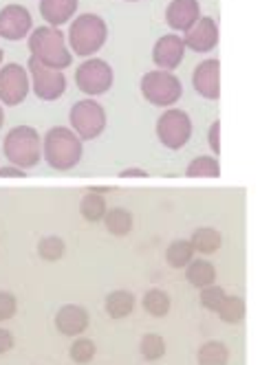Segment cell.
Wrapping results in <instances>:
<instances>
[{
    "label": "cell",
    "instance_id": "18",
    "mask_svg": "<svg viewBox=\"0 0 260 365\" xmlns=\"http://www.w3.org/2000/svg\"><path fill=\"white\" fill-rule=\"evenodd\" d=\"M186 277L192 286L196 289H205V286H212L214 279H216V269L212 262H207V259H194L190 262L188 271H186Z\"/></svg>",
    "mask_w": 260,
    "mask_h": 365
},
{
    "label": "cell",
    "instance_id": "33",
    "mask_svg": "<svg viewBox=\"0 0 260 365\" xmlns=\"http://www.w3.org/2000/svg\"><path fill=\"white\" fill-rule=\"evenodd\" d=\"M14 348V334L5 328H0V354H5Z\"/></svg>",
    "mask_w": 260,
    "mask_h": 365
},
{
    "label": "cell",
    "instance_id": "7",
    "mask_svg": "<svg viewBox=\"0 0 260 365\" xmlns=\"http://www.w3.org/2000/svg\"><path fill=\"white\" fill-rule=\"evenodd\" d=\"M157 135L170 150L184 148L192 137V121L184 110H168L157 121Z\"/></svg>",
    "mask_w": 260,
    "mask_h": 365
},
{
    "label": "cell",
    "instance_id": "37",
    "mask_svg": "<svg viewBox=\"0 0 260 365\" xmlns=\"http://www.w3.org/2000/svg\"><path fill=\"white\" fill-rule=\"evenodd\" d=\"M3 121H5V115H3V108H0V125H3Z\"/></svg>",
    "mask_w": 260,
    "mask_h": 365
},
{
    "label": "cell",
    "instance_id": "32",
    "mask_svg": "<svg viewBox=\"0 0 260 365\" xmlns=\"http://www.w3.org/2000/svg\"><path fill=\"white\" fill-rule=\"evenodd\" d=\"M18 310V302L11 293L0 291V322H7L16 315Z\"/></svg>",
    "mask_w": 260,
    "mask_h": 365
},
{
    "label": "cell",
    "instance_id": "38",
    "mask_svg": "<svg viewBox=\"0 0 260 365\" xmlns=\"http://www.w3.org/2000/svg\"><path fill=\"white\" fill-rule=\"evenodd\" d=\"M0 62H3V48H0Z\"/></svg>",
    "mask_w": 260,
    "mask_h": 365
},
{
    "label": "cell",
    "instance_id": "13",
    "mask_svg": "<svg viewBox=\"0 0 260 365\" xmlns=\"http://www.w3.org/2000/svg\"><path fill=\"white\" fill-rule=\"evenodd\" d=\"M201 18L199 0H172L166 9V20L176 31H190Z\"/></svg>",
    "mask_w": 260,
    "mask_h": 365
},
{
    "label": "cell",
    "instance_id": "9",
    "mask_svg": "<svg viewBox=\"0 0 260 365\" xmlns=\"http://www.w3.org/2000/svg\"><path fill=\"white\" fill-rule=\"evenodd\" d=\"M29 73H31V82H34V93L44 99V101H56L58 97L64 95L66 91V77L62 71L49 68L40 64L36 58L29 60Z\"/></svg>",
    "mask_w": 260,
    "mask_h": 365
},
{
    "label": "cell",
    "instance_id": "24",
    "mask_svg": "<svg viewBox=\"0 0 260 365\" xmlns=\"http://www.w3.org/2000/svg\"><path fill=\"white\" fill-rule=\"evenodd\" d=\"M192 257H194V249L188 240H176L168 247V264L174 267V269H184L192 262Z\"/></svg>",
    "mask_w": 260,
    "mask_h": 365
},
{
    "label": "cell",
    "instance_id": "21",
    "mask_svg": "<svg viewBox=\"0 0 260 365\" xmlns=\"http://www.w3.org/2000/svg\"><path fill=\"white\" fill-rule=\"evenodd\" d=\"M104 222H106V229L113 233V236H128L130 229H133V214L124 207H115V210H109L106 216H104Z\"/></svg>",
    "mask_w": 260,
    "mask_h": 365
},
{
    "label": "cell",
    "instance_id": "2",
    "mask_svg": "<svg viewBox=\"0 0 260 365\" xmlns=\"http://www.w3.org/2000/svg\"><path fill=\"white\" fill-rule=\"evenodd\" d=\"M109 36L106 22L95 14H82L75 18L69 31V44L77 56L89 58L104 46Z\"/></svg>",
    "mask_w": 260,
    "mask_h": 365
},
{
    "label": "cell",
    "instance_id": "3",
    "mask_svg": "<svg viewBox=\"0 0 260 365\" xmlns=\"http://www.w3.org/2000/svg\"><path fill=\"white\" fill-rule=\"evenodd\" d=\"M44 156L51 168L71 170L82 159V141L66 128H54L44 139Z\"/></svg>",
    "mask_w": 260,
    "mask_h": 365
},
{
    "label": "cell",
    "instance_id": "15",
    "mask_svg": "<svg viewBox=\"0 0 260 365\" xmlns=\"http://www.w3.org/2000/svg\"><path fill=\"white\" fill-rule=\"evenodd\" d=\"M184 53H186L184 38L164 36V38H159L157 44H154L152 60H154V64L161 66L164 71H174L181 64V60H184Z\"/></svg>",
    "mask_w": 260,
    "mask_h": 365
},
{
    "label": "cell",
    "instance_id": "10",
    "mask_svg": "<svg viewBox=\"0 0 260 365\" xmlns=\"http://www.w3.org/2000/svg\"><path fill=\"white\" fill-rule=\"evenodd\" d=\"M29 95V75L20 64H7L0 71V101L18 106Z\"/></svg>",
    "mask_w": 260,
    "mask_h": 365
},
{
    "label": "cell",
    "instance_id": "11",
    "mask_svg": "<svg viewBox=\"0 0 260 365\" xmlns=\"http://www.w3.org/2000/svg\"><path fill=\"white\" fill-rule=\"evenodd\" d=\"M34 27L31 14L22 5H9L0 11V36L5 40H22L27 38Z\"/></svg>",
    "mask_w": 260,
    "mask_h": 365
},
{
    "label": "cell",
    "instance_id": "27",
    "mask_svg": "<svg viewBox=\"0 0 260 365\" xmlns=\"http://www.w3.org/2000/svg\"><path fill=\"white\" fill-rule=\"evenodd\" d=\"M141 356L146 359V361H159V359H164V354H166V341H164V336L161 334H144V339H141Z\"/></svg>",
    "mask_w": 260,
    "mask_h": 365
},
{
    "label": "cell",
    "instance_id": "19",
    "mask_svg": "<svg viewBox=\"0 0 260 365\" xmlns=\"http://www.w3.org/2000/svg\"><path fill=\"white\" fill-rule=\"evenodd\" d=\"M106 312L113 319H124L135 310V295L128 291H115L106 297Z\"/></svg>",
    "mask_w": 260,
    "mask_h": 365
},
{
    "label": "cell",
    "instance_id": "6",
    "mask_svg": "<svg viewBox=\"0 0 260 365\" xmlns=\"http://www.w3.org/2000/svg\"><path fill=\"white\" fill-rule=\"evenodd\" d=\"M71 125L82 141L95 139L106 128V113L95 99H82L71 108Z\"/></svg>",
    "mask_w": 260,
    "mask_h": 365
},
{
    "label": "cell",
    "instance_id": "35",
    "mask_svg": "<svg viewBox=\"0 0 260 365\" xmlns=\"http://www.w3.org/2000/svg\"><path fill=\"white\" fill-rule=\"evenodd\" d=\"M7 176H11V178H24V176H27V172L20 170V168H16V165L0 168V178H7Z\"/></svg>",
    "mask_w": 260,
    "mask_h": 365
},
{
    "label": "cell",
    "instance_id": "14",
    "mask_svg": "<svg viewBox=\"0 0 260 365\" xmlns=\"http://www.w3.org/2000/svg\"><path fill=\"white\" fill-rule=\"evenodd\" d=\"M219 71L221 64L219 60H205L194 68L192 75V84L196 93L205 99H219L221 95V80H219Z\"/></svg>",
    "mask_w": 260,
    "mask_h": 365
},
{
    "label": "cell",
    "instance_id": "1",
    "mask_svg": "<svg viewBox=\"0 0 260 365\" xmlns=\"http://www.w3.org/2000/svg\"><path fill=\"white\" fill-rule=\"evenodd\" d=\"M29 48H31V58H36L40 64L62 71L71 66L73 58L66 48L64 34L58 27H40L31 34L29 38Z\"/></svg>",
    "mask_w": 260,
    "mask_h": 365
},
{
    "label": "cell",
    "instance_id": "23",
    "mask_svg": "<svg viewBox=\"0 0 260 365\" xmlns=\"http://www.w3.org/2000/svg\"><path fill=\"white\" fill-rule=\"evenodd\" d=\"M229 350L223 341H207L199 350V365H227Z\"/></svg>",
    "mask_w": 260,
    "mask_h": 365
},
{
    "label": "cell",
    "instance_id": "17",
    "mask_svg": "<svg viewBox=\"0 0 260 365\" xmlns=\"http://www.w3.org/2000/svg\"><path fill=\"white\" fill-rule=\"evenodd\" d=\"M77 9V0H40V14L49 27L64 24Z\"/></svg>",
    "mask_w": 260,
    "mask_h": 365
},
{
    "label": "cell",
    "instance_id": "12",
    "mask_svg": "<svg viewBox=\"0 0 260 365\" xmlns=\"http://www.w3.org/2000/svg\"><path fill=\"white\" fill-rule=\"evenodd\" d=\"M219 42V27H216V20L205 16L199 18V22L190 31H186L184 44L186 48H192L196 53H205V51H212Z\"/></svg>",
    "mask_w": 260,
    "mask_h": 365
},
{
    "label": "cell",
    "instance_id": "5",
    "mask_svg": "<svg viewBox=\"0 0 260 365\" xmlns=\"http://www.w3.org/2000/svg\"><path fill=\"white\" fill-rule=\"evenodd\" d=\"M141 93L152 106H172L181 99V82L170 71H152L146 73L141 80Z\"/></svg>",
    "mask_w": 260,
    "mask_h": 365
},
{
    "label": "cell",
    "instance_id": "25",
    "mask_svg": "<svg viewBox=\"0 0 260 365\" xmlns=\"http://www.w3.org/2000/svg\"><path fill=\"white\" fill-rule=\"evenodd\" d=\"M144 308L148 315L152 317H166L170 312V297L168 293L159 291V289H152L144 295Z\"/></svg>",
    "mask_w": 260,
    "mask_h": 365
},
{
    "label": "cell",
    "instance_id": "20",
    "mask_svg": "<svg viewBox=\"0 0 260 365\" xmlns=\"http://www.w3.org/2000/svg\"><path fill=\"white\" fill-rule=\"evenodd\" d=\"M190 245H192L194 251L210 255V253H216L221 249L223 238H221V233L216 229H212V227H201V229L194 231Z\"/></svg>",
    "mask_w": 260,
    "mask_h": 365
},
{
    "label": "cell",
    "instance_id": "8",
    "mask_svg": "<svg viewBox=\"0 0 260 365\" xmlns=\"http://www.w3.org/2000/svg\"><path fill=\"white\" fill-rule=\"evenodd\" d=\"M75 82L84 95H101L113 86V68L104 60H86L75 71Z\"/></svg>",
    "mask_w": 260,
    "mask_h": 365
},
{
    "label": "cell",
    "instance_id": "31",
    "mask_svg": "<svg viewBox=\"0 0 260 365\" xmlns=\"http://www.w3.org/2000/svg\"><path fill=\"white\" fill-rule=\"evenodd\" d=\"M223 299H225V291L221 289V286L212 284V286H205V289H201V306L207 308V310L216 312L221 308Z\"/></svg>",
    "mask_w": 260,
    "mask_h": 365
},
{
    "label": "cell",
    "instance_id": "36",
    "mask_svg": "<svg viewBox=\"0 0 260 365\" xmlns=\"http://www.w3.org/2000/svg\"><path fill=\"white\" fill-rule=\"evenodd\" d=\"M119 176H121V178H128V176H139V178H146V176H148V172H146V170H139V168H130V170H124Z\"/></svg>",
    "mask_w": 260,
    "mask_h": 365
},
{
    "label": "cell",
    "instance_id": "28",
    "mask_svg": "<svg viewBox=\"0 0 260 365\" xmlns=\"http://www.w3.org/2000/svg\"><path fill=\"white\" fill-rule=\"evenodd\" d=\"M64 251H66V247L60 236H46L38 245V253L42 259H46V262H56V259H60L64 255Z\"/></svg>",
    "mask_w": 260,
    "mask_h": 365
},
{
    "label": "cell",
    "instance_id": "29",
    "mask_svg": "<svg viewBox=\"0 0 260 365\" xmlns=\"http://www.w3.org/2000/svg\"><path fill=\"white\" fill-rule=\"evenodd\" d=\"M221 168L214 156H196L188 168V176H219Z\"/></svg>",
    "mask_w": 260,
    "mask_h": 365
},
{
    "label": "cell",
    "instance_id": "30",
    "mask_svg": "<svg viewBox=\"0 0 260 365\" xmlns=\"http://www.w3.org/2000/svg\"><path fill=\"white\" fill-rule=\"evenodd\" d=\"M95 356V344L91 341V339H77V341H73L71 346V359L75 363H80V365H86L91 363Z\"/></svg>",
    "mask_w": 260,
    "mask_h": 365
},
{
    "label": "cell",
    "instance_id": "22",
    "mask_svg": "<svg viewBox=\"0 0 260 365\" xmlns=\"http://www.w3.org/2000/svg\"><path fill=\"white\" fill-rule=\"evenodd\" d=\"M80 212L82 216L89 220V222H97V220H104V216H106V200L101 198V194L89 190V194L82 198L80 202Z\"/></svg>",
    "mask_w": 260,
    "mask_h": 365
},
{
    "label": "cell",
    "instance_id": "4",
    "mask_svg": "<svg viewBox=\"0 0 260 365\" xmlns=\"http://www.w3.org/2000/svg\"><path fill=\"white\" fill-rule=\"evenodd\" d=\"M5 154L11 165L24 170L40 161V137L34 128L18 125L5 137Z\"/></svg>",
    "mask_w": 260,
    "mask_h": 365
},
{
    "label": "cell",
    "instance_id": "26",
    "mask_svg": "<svg viewBox=\"0 0 260 365\" xmlns=\"http://www.w3.org/2000/svg\"><path fill=\"white\" fill-rule=\"evenodd\" d=\"M216 312L225 324H239L245 317V302L236 295H225V299Z\"/></svg>",
    "mask_w": 260,
    "mask_h": 365
},
{
    "label": "cell",
    "instance_id": "16",
    "mask_svg": "<svg viewBox=\"0 0 260 365\" xmlns=\"http://www.w3.org/2000/svg\"><path fill=\"white\" fill-rule=\"evenodd\" d=\"M89 322H91L89 312L82 306H75V304H69V306L60 308L58 315H56V326L66 336L82 334L89 328Z\"/></svg>",
    "mask_w": 260,
    "mask_h": 365
},
{
    "label": "cell",
    "instance_id": "34",
    "mask_svg": "<svg viewBox=\"0 0 260 365\" xmlns=\"http://www.w3.org/2000/svg\"><path fill=\"white\" fill-rule=\"evenodd\" d=\"M219 133H221V121H214V123H212V128H210V145H212V152H214V154H219V152H221Z\"/></svg>",
    "mask_w": 260,
    "mask_h": 365
}]
</instances>
